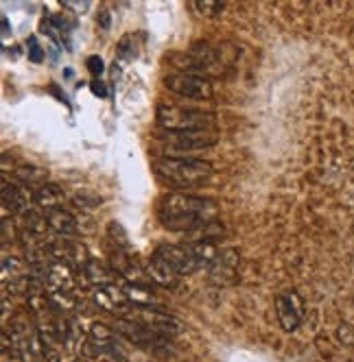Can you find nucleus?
<instances>
[{"label": "nucleus", "mask_w": 354, "mask_h": 362, "mask_svg": "<svg viewBox=\"0 0 354 362\" xmlns=\"http://www.w3.org/2000/svg\"><path fill=\"white\" fill-rule=\"evenodd\" d=\"M216 207L199 197H188L182 192H171L160 201V220L171 231H193L203 222L214 220Z\"/></svg>", "instance_id": "1"}, {"label": "nucleus", "mask_w": 354, "mask_h": 362, "mask_svg": "<svg viewBox=\"0 0 354 362\" xmlns=\"http://www.w3.org/2000/svg\"><path fill=\"white\" fill-rule=\"evenodd\" d=\"M156 173L177 188H193L203 184L212 175L210 162L188 158H160L153 164Z\"/></svg>", "instance_id": "2"}, {"label": "nucleus", "mask_w": 354, "mask_h": 362, "mask_svg": "<svg viewBox=\"0 0 354 362\" xmlns=\"http://www.w3.org/2000/svg\"><path fill=\"white\" fill-rule=\"evenodd\" d=\"M158 122L165 131H210V127L216 124V116L203 109L160 105Z\"/></svg>", "instance_id": "3"}, {"label": "nucleus", "mask_w": 354, "mask_h": 362, "mask_svg": "<svg viewBox=\"0 0 354 362\" xmlns=\"http://www.w3.org/2000/svg\"><path fill=\"white\" fill-rule=\"evenodd\" d=\"M122 318L138 323V325L151 330V332H158L167 339H171L173 334H177V332H182V323L177 321L173 314H167V312H162L158 308H151V305H131Z\"/></svg>", "instance_id": "4"}, {"label": "nucleus", "mask_w": 354, "mask_h": 362, "mask_svg": "<svg viewBox=\"0 0 354 362\" xmlns=\"http://www.w3.org/2000/svg\"><path fill=\"white\" fill-rule=\"evenodd\" d=\"M165 86L171 92L186 96V99H193V101H208L212 96V83L208 79H203L199 75H190V73L169 75L165 79Z\"/></svg>", "instance_id": "5"}, {"label": "nucleus", "mask_w": 354, "mask_h": 362, "mask_svg": "<svg viewBox=\"0 0 354 362\" xmlns=\"http://www.w3.org/2000/svg\"><path fill=\"white\" fill-rule=\"evenodd\" d=\"M160 137L169 151L173 149L177 153L208 149L216 142V133L212 131H165Z\"/></svg>", "instance_id": "6"}, {"label": "nucleus", "mask_w": 354, "mask_h": 362, "mask_svg": "<svg viewBox=\"0 0 354 362\" xmlns=\"http://www.w3.org/2000/svg\"><path fill=\"white\" fill-rule=\"evenodd\" d=\"M116 334H120L122 339L131 341L133 345L147 347V350H162V347H167V343H169L167 336L147 330V327L133 323V321H127V318H118L116 321Z\"/></svg>", "instance_id": "7"}, {"label": "nucleus", "mask_w": 354, "mask_h": 362, "mask_svg": "<svg viewBox=\"0 0 354 362\" xmlns=\"http://www.w3.org/2000/svg\"><path fill=\"white\" fill-rule=\"evenodd\" d=\"M46 251H48L53 262H64V264H68V267H73L77 271H81L92 260L90 254H88V249L81 242H75V240L50 242V245H46Z\"/></svg>", "instance_id": "8"}, {"label": "nucleus", "mask_w": 354, "mask_h": 362, "mask_svg": "<svg viewBox=\"0 0 354 362\" xmlns=\"http://www.w3.org/2000/svg\"><path fill=\"white\" fill-rule=\"evenodd\" d=\"M276 312H278V318H280V325L284 332H293L299 323H302L304 318V301L302 297L297 295V292H284V295L278 297L276 301Z\"/></svg>", "instance_id": "9"}, {"label": "nucleus", "mask_w": 354, "mask_h": 362, "mask_svg": "<svg viewBox=\"0 0 354 362\" xmlns=\"http://www.w3.org/2000/svg\"><path fill=\"white\" fill-rule=\"evenodd\" d=\"M94 303L99 305V308L112 312V314H118L120 318L127 314V310L131 308V303L125 295V290H122V284H110V286H101L94 290Z\"/></svg>", "instance_id": "10"}, {"label": "nucleus", "mask_w": 354, "mask_h": 362, "mask_svg": "<svg viewBox=\"0 0 354 362\" xmlns=\"http://www.w3.org/2000/svg\"><path fill=\"white\" fill-rule=\"evenodd\" d=\"M236 269H239L236 251L234 249H225V251H221L219 258L208 267V273H210V280L216 286H230L236 280Z\"/></svg>", "instance_id": "11"}, {"label": "nucleus", "mask_w": 354, "mask_h": 362, "mask_svg": "<svg viewBox=\"0 0 354 362\" xmlns=\"http://www.w3.org/2000/svg\"><path fill=\"white\" fill-rule=\"evenodd\" d=\"M158 254H160L162 258H165L182 277H184V275H193L195 271H199V264H197V260L193 258V254H190L188 247L162 245V247L158 249Z\"/></svg>", "instance_id": "12"}, {"label": "nucleus", "mask_w": 354, "mask_h": 362, "mask_svg": "<svg viewBox=\"0 0 354 362\" xmlns=\"http://www.w3.org/2000/svg\"><path fill=\"white\" fill-rule=\"evenodd\" d=\"M31 205V192L20 186H9L7 179H3V218L11 214H26Z\"/></svg>", "instance_id": "13"}, {"label": "nucleus", "mask_w": 354, "mask_h": 362, "mask_svg": "<svg viewBox=\"0 0 354 362\" xmlns=\"http://www.w3.org/2000/svg\"><path fill=\"white\" fill-rule=\"evenodd\" d=\"M75 269L73 267H68V264L64 262H53L50 264V271L46 275V280H44V286L48 290V295L50 292H59V290H75Z\"/></svg>", "instance_id": "14"}, {"label": "nucleus", "mask_w": 354, "mask_h": 362, "mask_svg": "<svg viewBox=\"0 0 354 362\" xmlns=\"http://www.w3.org/2000/svg\"><path fill=\"white\" fill-rule=\"evenodd\" d=\"M81 273H84V277H86L88 284L97 286V288L116 284V280L120 277V275L116 273V269L112 267V264H105V262H101V260H90V262L86 264V267L81 269Z\"/></svg>", "instance_id": "15"}, {"label": "nucleus", "mask_w": 354, "mask_h": 362, "mask_svg": "<svg viewBox=\"0 0 354 362\" xmlns=\"http://www.w3.org/2000/svg\"><path fill=\"white\" fill-rule=\"evenodd\" d=\"M147 275L151 277V282H156L160 286H175L177 282H180V277H182L158 251L153 254L151 260H149Z\"/></svg>", "instance_id": "16"}, {"label": "nucleus", "mask_w": 354, "mask_h": 362, "mask_svg": "<svg viewBox=\"0 0 354 362\" xmlns=\"http://www.w3.org/2000/svg\"><path fill=\"white\" fill-rule=\"evenodd\" d=\"M116 339V334L107 327L105 323H94L90 327V336L86 343V352H94V356H99L101 352H110V347Z\"/></svg>", "instance_id": "17"}, {"label": "nucleus", "mask_w": 354, "mask_h": 362, "mask_svg": "<svg viewBox=\"0 0 354 362\" xmlns=\"http://www.w3.org/2000/svg\"><path fill=\"white\" fill-rule=\"evenodd\" d=\"M46 225L53 234H57V236H73L77 234V227H79V222L77 218L71 214V212H66V210H53L48 212L46 216Z\"/></svg>", "instance_id": "18"}, {"label": "nucleus", "mask_w": 354, "mask_h": 362, "mask_svg": "<svg viewBox=\"0 0 354 362\" xmlns=\"http://www.w3.org/2000/svg\"><path fill=\"white\" fill-rule=\"evenodd\" d=\"M35 203L42 207L46 212H53V210H59L62 203H64V190L55 184H44L39 186V190L35 192Z\"/></svg>", "instance_id": "19"}, {"label": "nucleus", "mask_w": 354, "mask_h": 362, "mask_svg": "<svg viewBox=\"0 0 354 362\" xmlns=\"http://www.w3.org/2000/svg\"><path fill=\"white\" fill-rule=\"evenodd\" d=\"M122 290H125V295L129 299L131 305H151L153 308V301H156V295L149 288V284H122Z\"/></svg>", "instance_id": "20"}, {"label": "nucleus", "mask_w": 354, "mask_h": 362, "mask_svg": "<svg viewBox=\"0 0 354 362\" xmlns=\"http://www.w3.org/2000/svg\"><path fill=\"white\" fill-rule=\"evenodd\" d=\"M188 249H190V254H193V258L197 260L199 269L210 267V264H212L216 258H219V249L214 247V242H208V240H203V242H193Z\"/></svg>", "instance_id": "21"}, {"label": "nucleus", "mask_w": 354, "mask_h": 362, "mask_svg": "<svg viewBox=\"0 0 354 362\" xmlns=\"http://www.w3.org/2000/svg\"><path fill=\"white\" fill-rule=\"evenodd\" d=\"M50 303L55 305L59 312H71L77 308V295L75 290H59V292H50L48 295Z\"/></svg>", "instance_id": "22"}, {"label": "nucleus", "mask_w": 354, "mask_h": 362, "mask_svg": "<svg viewBox=\"0 0 354 362\" xmlns=\"http://www.w3.org/2000/svg\"><path fill=\"white\" fill-rule=\"evenodd\" d=\"M18 179L22 181V184L26 186H33V184H39V181H46L48 173L42 171V169H35V166H20V169L16 171Z\"/></svg>", "instance_id": "23"}, {"label": "nucleus", "mask_w": 354, "mask_h": 362, "mask_svg": "<svg viewBox=\"0 0 354 362\" xmlns=\"http://www.w3.org/2000/svg\"><path fill=\"white\" fill-rule=\"evenodd\" d=\"M195 7L203 16H214L223 9V3H216V0H195Z\"/></svg>", "instance_id": "24"}, {"label": "nucleus", "mask_w": 354, "mask_h": 362, "mask_svg": "<svg viewBox=\"0 0 354 362\" xmlns=\"http://www.w3.org/2000/svg\"><path fill=\"white\" fill-rule=\"evenodd\" d=\"M107 229H110V238L116 242V247H125L127 245V234H125V229H122V225H118V222H110L107 225Z\"/></svg>", "instance_id": "25"}, {"label": "nucleus", "mask_w": 354, "mask_h": 362, "mask_svg": "<svg viewBox=\"0 0 354 362\" xmlns=\"http://www.w3.org/2000/svg\"><path fill=\"white\" fill-rule=\"evenodd\" d=\"M75 203H77L79 207H97V205H101V197H99V194L77 192V197H75Z\"/></svg>", "instance_id": "26"}, {"label": "nucleus", "mask_w": 354, "mask_h": 362, "mask_svg": "<svg viewBox=\"0 0 354 362\" xmlns=\"http://www.w3.org/2000/svg\"><path fill=\"white\" fill-rule=\"evenodd\" d=\"M337 336H339V341H342L344 345H348V347H352V345H354V330H352L350 325H346V323L339 325V330H337Z\"/></svg>", "instance_id": "27"}, {"label": "nucleus", "mask_w": 354, "mask_h": 362, "mask_svg": "<svg viewBox=\"0 0 354 362\" xmlns=\"http://www.w3.org/2000/svg\"><path fill=\"white\" fill-rule=\"evenodd\" d=\"M29 57L35 64H39V61H42V57H44L42 48H39V44H37V37H29Z\"/></svg>", "instance_id": "28"}, {"label": "nucleus", "mask_w": 354, "mask_h": 362, "mask_svg": "<svg viewBox=\"0 0 354 362\" xmlns=\"http://www.w3.org/2000/svg\"><path fill=\"white\" fill-rule=\"evenodd\" d=\"M88 68H90V73L94 75V77H99L101 73H103V59L101 57H97V55H92V57L88 59Z\"/></svg>", "instance_id": "29"}, {"label": "nucleus", "mask_w": 354, "mask_h": 362, "mask_svg": "<svg viewBox=\"0 0 354 362\" xmlns=\"http://www.w3.org/2000/svg\"><path fill=\"white\" fill-rule=\"evenodd\" d=\"M62 5H66L68 9L81 11V13H84V11H88V9H90V3H88V0H84V3H75V0H64Z\"/></svg>", "instance_id": "30"}, {"label": "nucleus", "mask_w": 354, "mask_h": 362, "mask_svg": "<svg viewBox=\"0 0 354 362\" xmlns=\"http://www.w3.org/2000/svg\"><path fill=\"white\" fill-rule=\"evenodd\" d=\"M92 92H94V96H101V99L107 94V92H105V86H103L101 81H99V83H97V81H92Z\"/></svg>", "instance_id": "31"}, {"label": "nucleus", "mask_w": 354, "mask_h": 362, "mask_svg": "<svg viewBox=\"0 0 354 362\" xmlns=\"http://www.w3.org/2000/svg\"><path fill=\"white\" fill-rule=\"evenodd\" d=\"M73 362H88V360H84V358H75Z\"/></svg>", "instance_id": "32"}]
</instances>
